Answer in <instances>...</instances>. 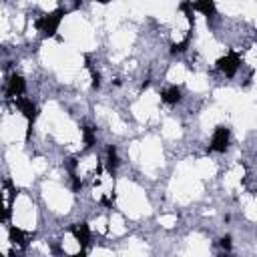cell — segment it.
<instances>
[{"instance_id": "1", "label": "cell", "mask_w": 257, "mask_h": 257, "mask_svg": "<svg viewBox=\"0 0 257 257\" xmlns=\"http://www.w3.org/2000/svg\"><path fill=\"white\" fill-rule=\"evenodd\" d=\"M64 16H66V10L64 8H56V10L40 16V20L36 22V28L40 30L42 38H52L56 34V30H58V26H60V22H62Z\"/></svg>"}, {"instance_id": "2", "label": "cell", "mask_w": 257, "mask_h": 257, "mask_svg": "<svg viewBox=\"0 0 257 257\" xmlns=\"http://www.w3.org/2000/svg\"><path fill=\"white\" fill-rule=\"evenodd\" d=\"M229 141H231V131L225 124H219L213 131L209 151H213V153H225L229 149Z\"/></svg>"}, {"instance_id": "3", "label": "cell", "mask_w": 257, "mask_h": 257, "mask_svg": "<svg viewBox=\"0 0 257 257\" xmlns=\"http://www.w3.org/2000/svg\"><path fill=\"white\" fill-rule=\"evenodd\" d=\"M239 66H241V56H239V52H235V50H229L225 56H221V58L217 60V68H219L225 76H229V78L237 74Z\"/></svg>"}, {"instance_id": "4", "label": "cell", "mask_w": 257, "mask_h": 257, "mask_svg": "<svg viewBox=\"0 0 257 257\" xmlns=\"http://www.w3.org/2000/svg\"><path fill=\"white\" fill-rule=\"evenodd\" d=\"M14 102H16L18 110L22 112V116H24L26 122H28V133H26V137H30V133H32V124H34V120H36V116H38V108H36V104H34L30 98H26L24 94L18 96V98H14Z\"/></svg>"}, {"instance_id": "5", "label": "cell", "mask_w": 257, "mask_h": 257, "mask_svg": "<svg viewBox=\"0 0 257 257\" xmlns=\"http://www.w3.org/2000/svg\"><path fill=\"white\" fill-rule=\"evenodd\" d=\"M26 92V82L18 72H12L8 76V84H6V96L8 98H18Z\"/></svg>"}, {"instance_id": "6", "label": "cell", "mask_w": 257, "mask_h": 257, "mask_svg": "<svg viewBox=\"0 0 257 257\" xmlns=\"http://www.w3.org/2000/svg\"><path fill=\"white\" fill-rule=\"evenodd\" d=\"M70 233L74 235V239L78 241L80 249L84 251L86 245L90 243V227H88V223H74V225L70 227Z\"/></svg>"}, {"instance_id": "7", "label": "cell", "mask_w": 257, "mask_h": 257, "mask_svg": "<svg viewBox=\"0 0 257 257\" xmlns=\"http://www.w3.org/2000/svg\"><path fill=\"white\" fill-rule=\"evenodd\" d=\"M191 6H193V10H197L203 16H207V20L209 18H215V14H217L215 0H191Z\"/></svg>"}, {"instance_id": "8", "label": "cell", "mask_w": 257, "mask_h": 257, "mask_svg": "<svg viewBox=\"0 0 257 257\" xmlns=\"http://www.w3.org/2000/svg\"><path fill=\"white\" fill-rule=\"evenodd\" d=\"M181 98H183V90L177 84H171L161 90V100L167 104H177V102H181Z\"/></svg>"}, {"instance_id": "9", "label": "cell", "mask_w": 257, "mask_h": 257, "mask_svg": "<svg viewBox=\"0 0 257 257\" xmlns=\"http://www.w3.org/2000/svg\"><path fill=\"white\" fill-rule=\"evenodd\" d=\"M106 171H108V175H112L116 169H118V155H116V147H112V145H108L106 147Z\"/></svg>"}, {"instance_id": "10", "label": "cell", "mask_w": 257, "mask_h": 257, "mask_svg": "<svg viewBox=\"0 0 257 257\" xmlns=\"http://www.w3.org/2000/svg\"><path fill=\"white\" fill-rule=\"evenodd\" d=\"M8 239H10V243L12 245H18V247H26V239H24V233H22V229H18V227H10L8 229Z\"/></svg>"}, {"instance_id": "11", "label": "cell", "mask_w": 257, "mask_h": 257, "mask_svg": "<svg viewBox=\"0 0 257 257\" xmlns=\"http://www.w3.org/2000/svg\"><path fill=\"white\" fill-rule=\"evenodd\" d=\"M82 139H84V147L90 149L94 145V141H96V131L92 126H84L82 128Z\"/></svg>"}, {"instance_id": "12", "label": "cell", "mask_w": 257, "mask_h": 257, "mask_svg": "<svg viewBox=\"0 0 257 257\" xmlns=\"http://www.w3.org/2000/svg\"><path fill=\"white\" fill-rule=\"evenodd\" d=\"M189 40H191V36H185L181 42H175V44L171 46V52H185L187 46H189Z\"/></svg>"}, {"instance_id": "13", "label": "cell", "mask_w": 257, "mask_h": 257, "mask_svg": "<svg viewBox=\"0 0 257 257\" xmlns=\"http://www.w3.org/2000/svg\"><path fill=\"white\" fill-rule=\"evenodd\" d=\"M221 247L225 249V251H231V235H225V237H221Z\"/></svg>"}, {"instance_id": "14", "label": "cell", "mask_w": 257, "mask_h": 257, "mask_svg": "<svg viewBox=\"0 0 257 257\" xmlns=\"http://www.w3.org/2000/svg\"><path fill=\"white\" fill-rule=\"evenodd\" d=\"M96 2H100V4H106V2H108V0H96Z\"/></svg>"}]
</instances>
